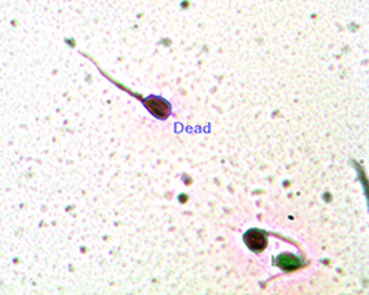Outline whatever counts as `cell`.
Listing matches in <instances>:
<instances>
[{
    "label": "cell",
    "mask_w": 369,
    "mask_h": 295,
    "mask_svg": "<svg viewBox=\"0 0 369 295\" xmlns=\"http://www.w3.org/2000/svg\"><path fill=\"white\" fill-rule=\"evenodd\" d=\"M245 244L248 245V248L254 252H260L268 247V236L263 230H258V229H251L245 233Z\"/></svg>",
    "instance_id": "cell-1"
},
{
    "label": "cell",
    "mask_w": 369,
    "mask_h": 295,
    "mask_svg": "<svg viewBox=\"0 0 369 295\" xmlns=\"http://www.w3.org/2000/svg\"><path fill=\"white\" fill-rule=\"evenodd\" d=\"M279 264L280 267L285 269V270H292V269H297L300 266V260L297 257L291 255V254H285V255L280 257Z\"/></svg>",
    "instance_id": "cell-2"
}]
</instances>
